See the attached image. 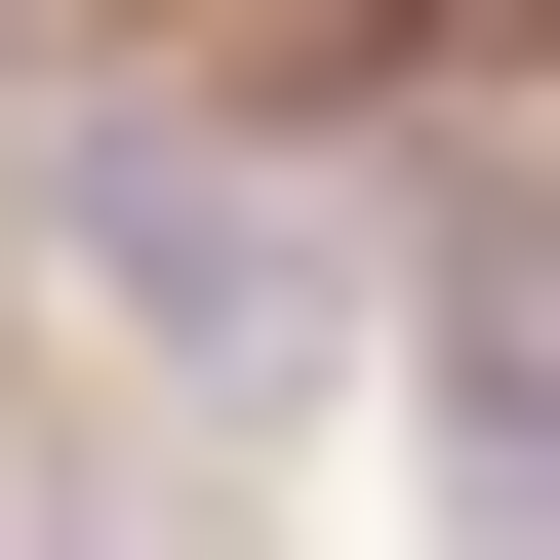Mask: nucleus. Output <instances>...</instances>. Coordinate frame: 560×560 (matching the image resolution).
I'll return each mask as SVG.
<instances>
[{"instance_id":"1","label":"nucleus","mask_w":560,"mask_h":560,"mask_svg":"<svg viewBox=\"0 0 560 560\" xmlns=\"http://www.w3.org/2000/svg\"><path fill=\"white\" fill-rule=\"evenodd\" d=\"M40 241H81V320H161V400H200V441L320 361V241H280V161H200V120H120Z\"/></svg>"},{"instance_id":"2","label":"nucleus","mask_w":560,"mask_h":560,"mask_svg":"<svg viewBox=\"0 0 560 560\" xmlns=\"http://www.w3.org/2000/svg\"><path fill=\"white\" fill-rule=\"evenodd\" d=\"M441 400H480V521L560 560V361H441Z\"/></svg>"}]
</instances>
